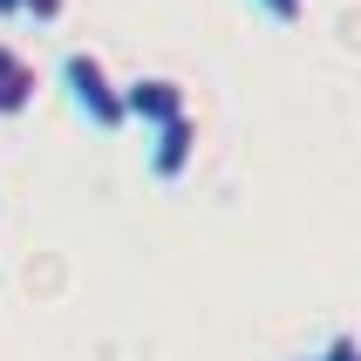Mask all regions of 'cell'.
Listing matches in <instances>:
<instances>
[{
    "label": "cell",
    "mask_w": 361,
    "mask_h": 361,
    "mask_svg": "<svg viewBox=\"0 0 361 361\" xmlns=\"http://www.w3.org/2000/svg\"><path fill=\"white\" fill-rule=\"evenodd\" d=\"M61 89H68V102L82 109V123L89 130H123L130 123V102H123V82L102 68V55H89V48H68L61 55Z\"/></svg>",
    "instance_id": "obj_1"
},
{
    "label": "cell",
    "mask_w": 361,
    "mask_h": 361,
    "mask_svg": "<svg viewBox=\"0 0 361 361\" xmlns=\"http://www.w3.org/2000/svg\"><path fill=\"white\" fill-rule=\"evenodd\" d=\"M123 102H130V123H143V130H164V123L191 116L178 75H137V82H123Z\"/></svg>",
    "instance_id": "obj_2"
},
{
    "label": "cell",
    "mask_w": 361,
    "mask_h": 361,
    "mask_svg": "<svg viewBox=\"0 0 361 361\" xmlns=\"http://www.w3.org/2000/svg\"><path fill=\"white\" fill-rule=\"evenodd\" d=\"M191 157H198V123H191V116L150 130V178H157V184H178L184 171H191Z\"/></svg>",
    "instance_id": "obj_3"
},
{
    "label": "cell",
    "mask_w": 361,
    "mask_h": 361,
    "mask_svg": "<svg viewBox=\"0 0 361 361\" xmlns=\"http://www.w3.org/2000/svg\"><path fill=\"white\" fill-rule=\"evenodd\" d=\"M35 89H41L35 61L20 55L14 41H0V116H20V109H35Z\"/></svg>",
    "instance_id": "obj_4"
},
{
    "label": "cell",
    "mask_w": 361,
    "mask_h": 361,
    "mask_svg": "<svg viewBox=\"0 0 361 361\" xmlns=\"http://www.w3.org/2000/svg\"><path fill=\"white\" fill-rule=\"evenodd\" d=\"M252 7H259V14L273 20V27H293V20L307 14V0H252Z\"/></svg>",
    "instance_id": "obj_5"
},
{
    "label": "cell",
    "mask_w": 361,
    "mask_h": 361,
    "mask_svg": "<svg viewBox=\"0 0 361 361\" xmlns=\"http://www.w3.org/2000/svg\"><path fill=\"white\" fill-rule=\"evenodd\" d=\"M314 361H361V341H355V334H334V341H327Z\"/></svg>",
    "instance_id": "obj_6"
},
{
    "label": "cell",
    "mask_w": 361,
    "mask_h": 361,
    "mask_svg": "<svg viewBox=\"0 0 361 361\" xmlns=\"http://www.w3.org/2000/svg\"><path fill=\"white\" fill-rule=\"evenodd\" d=\"M61 14H68V0H27V20H35V27H55Z\"/></svg>",
    "instance_id": "obj_7"
},
{
    "label": "cell",
    "mask_w": 361,
    "mask_h": 361,
    "mask_svg": "<svg viewBox=\"0 0 361 361\" xmlns=\"http://www.w3.org/2000/svg\"><path fill=\"white\" fill-rule=\"evenodd\" d=\"M0 20H27V0H0Z\"/></svg>",
    "instance_id": "obj_8"
},
{
    "label": "cell",
    "mask_w": 361,
    "mask_h": 361,
    "mask_svg": "<svg viewBox=\"0 0 361 361\" xmlns=\"http://www.w3.org/2000/svg\"><path fill=\"white\" fill-rule=\"evenodd\" d=\"M300 361H314V355H300Z\"/></svg>",
    "instance_id": "obj_9"
}]
</instances>
